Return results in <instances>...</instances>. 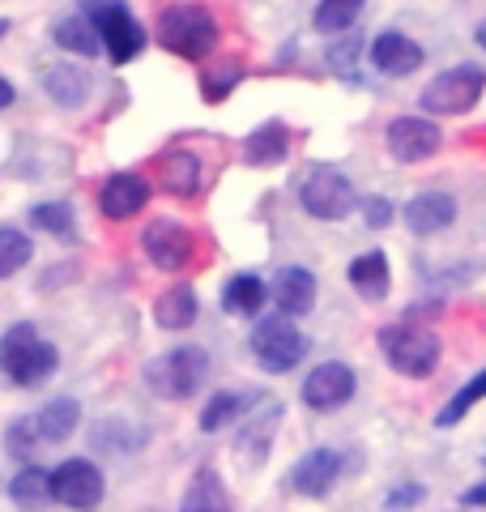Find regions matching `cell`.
I'll return each mask as SVG.
<instances>
[{"label":"cell","mask_w":486,"mask_h":512,"mask_svg":"<svg viewBox=\"0 0 486 512\" xmlns=\"http://www.w3.org/2000/svg\"><path fill=\"white\" fill-rule=\"evenodd\" d=\"M86 18L94 22V30H99V43L111 56V64H128V60L141 56L145 30L124 0H86Z\"/></svg>","instance_id":"6"},{"label":"cell","mask_w":486,"mask_h":512,"mask_svg":"<svg viewBox=\"0 0 486 512\" xmlns=\"http://www.w3.org/2000/svg\"><path fill=\"white\" fill-rule=\"evenodd\" d=\"M486 90V69L478 64H457V69H444L435 82H427V90L418 94L427 116H465L482 103Z\"/></svg>","instance_id":"5"},{"label":"cell","mask_w":486,"mask_h":512,"mask_svg":"<svg viewBox=\"0 0 486 512\" xmlns=\"http://www.w3.org/2000/svg\"><path fill=\"white\" fill-rule=\"evenodd\" d=\"M141 248L145 256L162 269V274H180V269L192 261V231L184 227V222H175V218H154L150 227L141 231Z\"/></svg>","instance_id":"11"},{"label":"cell","mask_w":486,"mask_h":512,"mask_svg":"<svg viewBox=\"0 0 486 512\" xmlns=\"http://www.w3.org/2000/svg\"><path fill=\"white\" fill-rule=\"evenodd\" d=\"M256 402H261V393H231V389H222L214 393L205 402L201 410V431H222V427H231L235 419H243Z\"/></svg>","instance_id":"26"},{"label":"cell","mask_w":486,"mask_h":512,"mask_svg":"<svg viewBox=\"0 0 486 512\" xmlns=\"http://www.w3.org/2000/svg\"><path fill=\"white\" fill-rule=\"evenodd\" d=\"M359 56H363V35L354 30V35H337V43L329 47V64L337 73H350L354 64H359Z\"/></svg>","instance_id":"37"},{"label":"cell","mask_w":486,"mask_h":512,"mask_svg":"<svg viewBox=\"0 0 486 512\" xmlns=\"http://www.w3.org/2000/svg\"><path fill=\"white\" fill-rule=\"evenodd\" d=\"M350 286L359 291L363 299H384L388 295V256L380 252V248H371V252H363V256H354L350 261Z\"/></svg>","instance_id":"25"},{"label":"cell","mask_w":486,"mask_h":512,"mask_svg":"<svg viewBox=\"0 0 486 512\" xmlns=\"http://www.w3.org/2000/svg\"><path fill=\"white\" fill-rule=\"evenodd\" d=\"M60 367V355L52 342H43L30 320H18V325L5 329L0 338V372H5L18 389H39L56 376Z\"/></svg>","instance_id":"1"},{"label":"cell","mask_w":486,"mask_h":512,"mask_svg":"<svg viewBox=\"0 0 486 512\" xmlns=\"http://www.w3.org/2000/svg\"><path fill=\"white\" fill-rule=\"evenodd\" d=\"M380 350L393 372L423 380L440 367V338L431 329L414 325V320H401V325H384L380 329Z\"/></svg>","instance_id":"4"},{"label":"cell","mask_w":486,"mask_h":512,"mask_svg":"<svg viewBox=\"0 0 486 512\" xmlns=\"http://www.w3.org/2000/svg\"><path fill=\"white\" fill-rule=\"evenodd\" d=\"M474 43H478L482 52H486V18H482V22H478V30H474Z\"/></svg>","instance_id":"42"},{"label":"cell","mask_w":486,"mask_h":512,"mask_svg":"<svg viewBox=\"0 0 486 512\" xmlns=\"http://www.w3.org/2000/svg\"><path fill=\"white\" fill-rule=\"evenodd\" d=\"M52 39L56 47H64V52L73 56H99V30H94V22L86 18V13H73V18H60L52 26Z\"/></svg>","instance_id":"27"},{"label":"cell","mask_w":486,"mask_h":512,"mask_svg":"<svg viewBox=\"0 0 486 512\" xmlns=\"http://www.w3.org/2000/svg\"><path fill=\"white\" fill-rule=\"evenodd\" d=\"M13 103H18V90H13V82H5V77H0V111L13 107Z\"/></svg>","instance_id":"41"},{"label":"cell","mask_w":486,"mask_h":512,"mask_svg":"<svg viewBox=\"0 0 486 512\" xmlns=\"http://www.w3.org/2000/svg\"><path fill=\"white\" fill-rule=\"evenodd\" d=\"M30 423H35L43 444H64L81 423V406L73 402V397H56V402H47Z\"/></svg>","instance_id":"23"},{"label":"cell","mask_w":486,"mask_h":512,"mask_svg":"<svg viewBox=\"0 0 486 512\" xmlns=\"http://www.w3.org/2000/svg\"><path fill=\"white\" fill-rule=\"evenodd\" d=\"M209 376V355L201 346H175L145 363V389L162 402H188Z\"/></svg>","instance_id":"3"},{"label":"cell","mask_w":486,"mask_h":512,"mask_svg":"<svg viewBox=\"0 0 486 512\" xmlns=\"http://www.w3.org/2000/svg\"><path fill=\"white\" fill-rule=\"evenodd\" d=\"M158 43L171 56L205 60L218 47V18L197 0H175L158 13Z\"/></svg>","instance_id":"2"},{"label":"cell","mask_w":486,"mask_h":512,"mask_svg":"<svg viewBox=\"0 0 486 512\" xmlns=\"http://www.w3.org/2000/svg\"><path fill=\"white\" fill-rule=\"evenodd\" d=\"M269 295H273V303H278L282 316L312 312V303H316V274H312V269H303V265H286V269L273 274Z\"/></svg>","instance_id":"17"},{"label":"cell","mask_w":486,"mask_h":512,"mask_svg":"<svg viewBox=\"0 0 486 512\" xmlns=\"http://www.w3.org/2000/svg\"><path fill=\"white\" fill-rule=\"evenodd\" d=\"M90 440L94 448H107V453H128V448H141V431H133L124 419H107V423H94Z\"/></svg>","instance_id":"35"},{"label":"cell","mask_w":486,"mask_h":512,"mask_svg":"<svg viewBox=\"0 0 486 512\" xmlns=\"http://www.w3.org/2000/svg\"><path fill=\"white\" fill-rule=\"evenodd\" d=\"M461 504H469V508H482V504H486V483H478V487H469V491L461 495Z\"/></svg>","instance_id":"40"},{"label":"cell","mask_w":486,"mask_h":512,"mask_svg":"<svg viewBox=\"0 0 486 512\" xmlns=\"http://www.w3.org/2000/svg\"><path fill=\"white\" fill-rule=\"evenodd\" d=\"M248 346H252L256 363H261L265 372H290V367H299L303 355H307V338L295 329V320L282 316V312L278 316H265L261 325L252 329Z\"/></svg>","instance_id":"7"},{"label":"cell","mask_w":486,"mask_h":512,"mask_svg":"<svg viewBox=\"0 0 486 512\" xmlns=\"http://www.w3.org/2000/svg\"><path fill=\"white\" fill-rule=\"evenodd\" d=\"M158 180L162 188L171 192V197H197L201 192V180H205V167H201V158L192 154V150H167L162 154V167H158Z\"/></svg>","instance_id":"19"},{"label":"cell","mask_w":486,"mask_h":512,"mask_svg":"<svg viewBox=\"0 0 486 512\" xmlns=\"http://www.w3.org/2000/svg\"><path fill=\"white\" fill-rule=\"evenodd\" d=\"M5 35H9V22H5V18H0V39H5Z\"/></svg>","instance_id":"43"},{"label":"cell","mask_w":486,"mask_h":512,"mask_svg":"<svg viewBox=\"0 0 486 512\" xmlns=\"http://www.w3.org/2000/svg\"><path fill=\"white\" fill-rule=\"evenodd\" d=\"M423 500H427V487H423V483H410V478H405V483L388 487L384 508H388V512H410L414 504H423Z\"/></svg>","instance_id":"38"},{"label":"cell","mask_w":486,"mask_h":512,"mask_svg":"<svg viewBox=\"0 0 486 512\" xmlns=\"http://www.w3.org/2000/svg\"><path fill=\"white\" fill-rule=\"evenodd\" d=\"M265 295H269V286L256 274H235L222 291V308L231 316H256L265 308Z\"/></svg>","instance_id":"28"},{"label":"cell","mask_w":486,"mask_h":512,"mask_svg":"<svg viewBox=\"0 0 486 512\" xmlns=\"http://www.w3.org/2000/svg\"><path fill=\"white\" fill-rule=\"evenodd\" d=\"M30 256H35L30 235H22L18 227H0V278H13L22 265H30Z\"/></svg>","instance_id":"33"},{"label":"cell","mask_w":486,"mask_h":512,"mask_svg":"<svg viewBox=\"0 0 486 512\" xmlns=\"http://www.w3.org/2000/svg\"><path fill=\"white\" fill-rule=\"evenodd\" d=\"M452 222H457V197H448V192H418L405 205V227L414 235H440Z\"/></svg>","instance_id":"18"},{"label":"cell","mask_w":486,"mask_h":512,"mask_svg":"<svg viewBox=\"0 0 486 512\" xmlns=\"http://www.w3.org/2000/svg\"><path fill=\"white\" fill-rule=\"evenodd\" d=\"M299 205L303 214H312L320 222H337L359 201H354V184L337 167H312V175L299 184Z\"/></svg>","instance_id":"8"},{"label":"cell","mask_w":486,"mask_h":512,"mask_svg":"<svg viewBox=\"0 0 486 512\" xmlns=\"http://www.w3.org/2000/svg\"><path fill=\"white\" fill-rule=\"evenodd\" d=\"M290 154V128L282 120H265L261 128H252L248 141H243V158L248 167H278Z\"/></svg>","instance_id":"21"},{"label":"cell","mask_w":486,"mask_h":512,"mask_svg":"<svg viewBox=\"0 0 486 512\" xmlns=\"http://www.w3.org/2000/svg\"><path fill=\"white\" fill-rule=\"evenodd\" d=\"M354 389H359V376H354V367L346 363H320L312 367V376L303 380V406L307 410H320V414H329V410H342Z\"/></svg>","instance_id":"12"},{"label":"cell","mask_w":486,"mask_h":512,"mask_svg":"<svg viewBox=\"0 0 486 512\" xmlns=\"http://www.w3.org/2000/svg\"><path fill=\"white\" fill-rule=\"evenodd\" d=\"M423 47H418L410 35H401V30H384L371 43V64L384 73V77H410L414 69H423Z\"/></svg>","instance_id":"16"},{"label":"cell","mask_w":486,"mask_h":512,"mask_svg":"<svg viewBox=\"0 0 486 512\" xmlns=\"http://www.w3.org/2000/svg\"><path fill=\"white\" fill-rule=\"evenodd\" d=\"M197 312H201V303H197V291H192L188 282L167 286V291L158 295V303H154V320H158V329H167V333L192 329L197 325Z\"/></svg>","instance_id":"20"},{"label":"cell","mask_w":486,"mask_h":512,"mask_svg":"<svg viewBox=\"0 0 486 512\" xmlns=\"http://www.w3.org/2000/svg\"><path fill=\"white\" fill-rule=\"evenodd\" d=\"M278 423H282V402L278 397H261V410H248L243 414V427H239V440H235V453L243 466H261L273 448V436H278Z\"/></svg>","instance_id":"13"},{"label":"cell","mask_w":486,"mask_h":512,"mask_svg":"<svg viewBox=\"0 0 486 512\" xmlns=\"http://www.w3.org/2000/svg\"><path fill=\"white\" fill-rule=\"evenodd\" d=\"M239 82H243V64L239 60H218V64H209V69H201V94H205V103H222Z\"/></svg>","instance_id":"31"},{"label":"cell","mask_w":486,"mask_h":512,"mask_svg":"<svg viewBox=\"0 0 486 512\" xmlns=\"http://www.w3.org/2000/svg\"><path fill=\"white\" fill-rule=\"evenodd\" d=\"M367 0H320L316 13H312V26L316 35H346V30H354V22H359Z\"/></svg>","instance_id":"29"},{"label":"cell","mask_w":486,"mask_h":512,"mask_svg":"<svg viewBox=\"0 0 486 512\" xmlns=\"http://www.w3.org/2000/svg\"><path fill=\"white\" fill-rule=\"evenodd\" d=\"M482 397H486V367H482V372H478L474 380H465L461 389H457V397H452V402H448L440 414H435V427H452V423H461L465 414L482 402Z\"/></svg>","instance_id":"32"},{"label":"cell","mask_w":486,"mask_h":512,"mask_svg":"<svg viewBox=\"0 0 486 512\" xmlns=\"http://www.w3.org/2000/svg\"><path fill=\"white\" fill-rule=\"evenodd\" d=\"M35 448H39V431L30 419H13L9 431H5V453L13 461H22V466H30V457H35Z\"/></svg>","instance_id":"36"},{"label":"cell","mask_w":486,"mask_h":512,"mask_svg":"<svg viewBox=\"0 0 486 512\" xmlns=\"http://www.w3.org/2000/svg\"><path fill=\"white\" fill-rule=\"evenodd\" d=\"M30 227H39V231H52L60 239H73L77 235V218L69 205H60V201H43L30 210Z\"/></svg>","instance_id":"34"},{"label":"cell","mask_w":486,"mask_h":512,"mask_svg":"<svg viewBox=\"0 0 486 512\" xmlns=\"http://www.w3.org/2000/svg\"><path fill=\"white\" fill-rule=\"evenodd\" d=\"M43 90L60 107H81L90 99V73L77 69V64H56V69L43 73Z\"/></svg>","instance_id":"24"},{"label":"cell","mask_w":486,"mask_h":512,"mask_svg":"<svg viewBox=\"0 0 486 512\" xmlns=\"http://www.w3.org/2000/svg\"><path fill=\"white\" fill-rule=\"evenodd\" d=\"M9 500L22 512H43L47 504H52V470H39L35 461L22 466L9 478Z\"/></svg>","instance_id":"22"},{"label":"cell","mask_w":486,"mask_h":512,"mask_svg":"<svg viewBox=\"0 0 486 512\" xmlns=\"http://www.w3.org/2000/svg\"><path fill=\"white\" fill-rule=\"evenodd\" d=\"M145 205H150V180L137 171H116L99 192V210L111 222H128L133 214H141Z\"/></svg>","instance_id":"15"},{"label":"cell","mask_w":486,"mask_h":512,"mask_svg":"<svg viewBox=\"0 0 486 512\" xmlns=\"http://www.w3.org/2000/svg\"><path fill=\"white\" fill-rule=\"evenodd\" d=\"M180 512H231V500H226V491H222L214 470H201L197 478H192Z\"/></svg>","instance_id":"30"},{"label":"cell","mask_w":486,"mask_h":512,"mask_svg":"<svg viewBox=\"0 0 486 512\" xmlns=\"http://www.w3.org/2000/svg\"><path fill=\"white\" fill-rule=\"evenodd\" d=\"M342 470H346V457L337 453V448H312V453H303L295 461V470H290V491L307 495V500H320V495L333 491Z\"/></svg>","instance_id":"14"},{"label":"cell","mask_w":486,"mask_h":512,"mask_svg":"<svg viewBox=\"0 0 486 512\" xmlns=\"http://www.w3.org/2000/svg\"><path fill=\"white\" fill-rule=\"evenodd\" d=\"M103 491H107L103 470L94 466L90 457H69L52 470V500L64 504V508L90 512V508L103 504Z\"/></svg>","instance_id":"9"},{"label":"cell","mask_w":486,"mask_h":512,"mask_svg":"<svg viewBox=\"0 0 486 512\" xmlns=\"http://www.w3.org/2000/svg\"><path fill=\"white\" fill-rule=\"evenodd\" d=\"M384 141L397 163H423V158H431L444 146V133H440V124L427 116H397V120H388Z\"/></svg>","instance_id":"10"},{"label":"cell","mask_w":486,"mask_h":512,"mask_svg":"<svg viewBox=\"0 0 486 512\" xmlns=\"http://www.w3.org/2000/svg\"><path fill=\"white\" fill-rule=\"evenodd\" d=\"M359 210H363V222L371 231H384L388 222H393V201H388V197H367Z\"/></svg>","instance_id":"39"}]
</instances>
